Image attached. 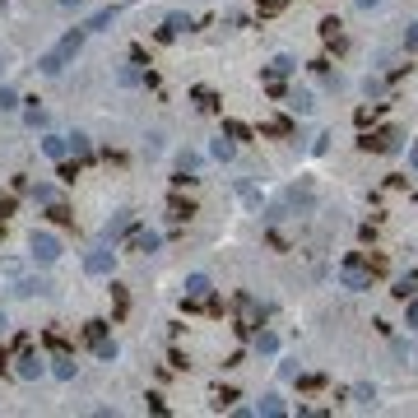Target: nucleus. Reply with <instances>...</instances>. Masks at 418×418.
<instances>
[{
    "label": "nucleus",
    "instance_id": "20e7f679",
    "mask_svg": "<svg viewBox=\"0 0 418 418\" xmlns=\"http://www.w3.org/2000/svg\"><path fill=\"white\" fill-rule=\"evenodd\" d=\"M400 144H404V135L395 130V125H386V130H376V135L358 139V149H363V154H400Z\"/></svg>",
    "mask_w": 418,
    "mask_h": 418
},
{
    "label": "nucleus",
    "instance_id": "72a5a7b5",
    "mask_svg": "<svg viewBox=\"0 0 418 418\" xmlns=\"http://www.w3.org/2000/svg\"><path fill=\"white\" fill-rule=\"evenodd\" d=\"M265 130H270V135H288V130H293V125L284 121V116H275V121H265Z\"/></svg>",
    "mask_w": 418,
    "mask_h": 418
},
{
    "label": "nucleus",
    "instance_id": "0eeeda50",
    "mask_svg": "<svg viewBox=\"0 0 418 418\" xmlns=\"http://www.w3.org/2000/svg\"><path fill=\"white\" fill-rule=\"evenodd\" d=\"M261 316H265V311L256 307L251 297H242V302H237V330H242V335H256V325H261Z\"/></svg>",
    "mask_w": 418,
    "mask_h": 418
},
{
    "label": "nucleus",
    "instance_id": "f257e3e1",
    "mask_svg": "<svg viewBox=\"0 0 418 418\" xmlns=\"http://www.w3.org/2000/svg\"><path fill=\"white\" fill-rule=\"evenodd\" d=\"M79 46H84V28H70V33L61 37V46H56V51L37 56V70H42V75H61L65 65L79 56Z\"/></svg>",
    "mask_w": 418,
    "mask_h": 418
},
{
    "label": "nucleus",
    "instance_id": "1a4fd4ad",
    "mask_svg": "<svg viewBox=\"0 0 418 418\" xmlns=\"http://www.w3.org/2000/svg\"><path fill=\"white\" fill-rule=\"evenodd\" d=\"M15 363H19V376H24V381H37V376H42V363H37V354H28V349H19V358H15Z\"/></svg>",
    "mask_w": 418,
    "mask_h": 418
},
{
    "label": "nucleus",
    "instance_id": "4c0bfd02",
    "mask_svg": "<svg viewBox=\"0 0 418 418\" xmlns=\"http://www.w3.org/2000/svg\"><path fill=\"white\" fill-rule=\"evenodd\" d=\"M42 121H46V112L37 107V103H33V107H28V125H33V130H37V125H42Z\"/></svg>",
    "mask_w": 418,
    "mask_h": 418
},
{
    "label": "nucleus",
    "instance_id": "6ab92c4d",
    "mask_svg": "<svg viewBox=\"0 0 418 418\" xmlns=\"http://www.w3.org/2000/svg\"><path fill=\"white\" fill-rule=\"evenodd\" d=\"M191 103H195L200 112H218V98H214V89H195V93H191Z\"/></svg>",
    "mask_w": 418,
    "mask_h": 418
},
{
    "label": "nucleus",
    "instance_id": "49530a36",
    "mask_svg": "<svg viewBox=\"0 0 418 418\" xmlns=\"http://www.w3.org/2000/svg\"><path fill=\"white\" fill-rule=\"evenodd\" d=\"M0 70H5V56H0Z\"/></svg>",
    "mask_w": 418,
    "mask_h": 418
},
{
    "label": "nucleus",
    "instance_id": "de8ad7c7",
    "mask_svg": "<svg viewBox=\"0 0 418 418\" xmlns=\"http://www.w3.org/2000/svg\"><path fill=\"white\" fill-rule=\"evenodd\" d=\"M0 363H5V358H0Z\"/></svg>",
    "mask_w": 418,
    "mask_h": 418
},
{
    "label": "nucleus",
    "instance_id": "58836bf2",
    "mask_svg": "<svg viewBox=\"0 0 418 418\" xmlns=\"http://www.w3.org/2000/svg\"><path fill=\"white\" fill-rule=\"evenodd\" d=\"M404 46H409V51H418V24H409V28H404Z\"/></svg>",
    "mask_w": 418,
    "mask_h": 418
},
{
    "label": "nucleus",
    "instance_id": "f3484780",
    "mask_svg": "<svg viewBox=\"0 0 418 418\" xmlns=\"http://www.w3.org/2000/svg\"><path fill=\"white\" fill-rule=\"evenodd\" d=\"M84 270L89 275H112V251H93L89 261H84Z\"/></svg>",
    "mask_w": 418,
    "mask_h": 418
},
{
    "label": "nucleus",
    "instance_id": "e433bc0d",
    "mask_svg": "<svg viewBox=\"0 0 418 418\" xmlns=\"http://www.w3.org/2000/svg\"><path fill=\"white\" fill-rule=\"evenodd\" d=\"M232 400H237V390H218V395H214V409H228Z\"/></svg>",
    "mask_w": 418,
    "mask_h": 418
},
{
    "label": "nucleus",
    "instance_id": "c756f323",
    "mask_svg": "<svg viewBox=\"0 0 418 418\" xmlns=\"http://www.w3.org/2000/svg\"><path fill=\"white\" fill-rule=\"evenodd\" d=\"M177 168H182V172H195V168H200V154L182 149V154H177Z\"/></svg>",
    "mask_w": 418,
    "mask_h": 418
},
{
    "label": "nucleus",
    "instance_id": "9d476101",
    "mask_svg": "<svg viewBox=\"0 0 418 418\" xmlns=\"http://www.w3.org/2000/svg\"><path fill=\"white\" fill-rule=\"evenodd\" d=\"M321 37H325V46L344 51V24H340V19H321Z\"/></svg>",
    "mask_w": 418,
    "mask_h": 418
},
{
    "label": "nucleus",
    "instance_id": "2eb2a0df",
    "mask_svg": "<svg viewBox=\"0 0 418 418\" xmlns=\"http://www.w3.org/2000/svg\"><path fill=\"white\" fill-rule=\"evenodd\" d=\"M191 214H195V204H191V200H182V195H172V200H168V218H172V223H186Z\"/></svg>",
    "mask_w": 418,
    "mask_h": 418
},
{
    "label": "nucleus",
    "instance_id": "79ce46f5",
    "mask_svg": "<svg viewBox=\"0 0 418 418\" xmlns=\"http://www.w3.org/2000/svg\"><path fill=\"white\" fill-rule=\"evenodd\" d=\"M404 325H414V330H418V293L409 297V321H404Z\"/></svg>",
    "mask_w": 418,
    "mask_h": 418
},
{
    "label": "nucleus",
    "instance_id": "a878e982",
    "mask_svg": "<svg viewBox=\"0 0 418 418\" xmlns=\"http://www.w3.org/2000/svg\"><path fill=\"white\" fill-rule=\"evenodd\" d=\"M223 135H228V139H251V125H242V121H223Z\"/></svg>",
    "mask_w": 418,
    "mask_h": 418
},
{
    "label": "nucleus",
    "instance_id": "cd10ccee",
    "mask_svg": "<svg viewBox=\"0 0 418 418\" xmlns=\"http://www.w3.org/2000/svg\"><path fill=\"white\" fill-rule=\"evenodd\" d=\"M381 89H386V79H381V75H367V79H363V93H367V98H381Z\"/></svg>",
    "mask_w": 418,
    "mask_h": 418
},
{
    "label": "nucleus",
    "instance_id": "37998d69",
    "mask_svg": "<svg viewBox=\"0 0 418 418\" xmlns=\"http://www.w3.org/2000/svg\"><path fill=\"white\" fill-rule=\"evenodd\" d=\"M409 168L418 172V139H414V149H409Z\"/></svg>",
    "mask_w": 418,
    "mask_h": 418
},
{
    "label": "nucleus",
    "instance_id": "6e6552de",
    "mask_svg": "<svg viewBox=\"0 0 418 418\" xmlns=\"http://www.w3.org/2000/svg\"><path fill=\"white\" fill-rule=\"evenodd\" d=\"M125 247L130 251H158V232L154 228H130L125 232Z\"/></svg>",
    "mask_w": 418,
    "mask_h": 418
},
{
    "label": "nucleus",
    "instance_id": "39448f33",
    "mask_svg": "<svg viewBox=\"0 0 418 418\" xmlns=\"http://www.w3.org/2000/svg\"><path fill=\"white\" fill-rule=\"evenodd\" d=\"M28 251H33V261L51 265L56 256H61V237H51V232H33V237H28Z\"/></svg>",
    "mask_w": 418,
    "mask_h": 418
},
{
    "label": "nucleus",
    "instance_id": "ddd939ff",
    "mask_svg": "<svg viewBox=\"0 0 418 418\" xmlns=\"http://www.w3.org/2000/svg\"><path fill=\"white\" fill-rule=\"evenodd\" d=\"M284 98H288V107H293L297 116H302V112H311V107H316V98H311V89H293V93H284Z\"/></svg>",
    "mask_w": 418,
    "mask_h": 418
},
{
    "label": "nucleus",
    "instance_id": "ea45409f",
    "mask_svg": "<svg viewBox=\"0 0 418 418\" xmlns=\"http://www.w3.org/2000/svg\"><path fill=\"white\" fill-rule=\"evenodd\" d=\"M279 10H284V0H261V15H265V19L279 15Z\"/></svg>",
    "mask_w": 418,
    "mask_h": 418
},
{
    "label": "nucleus",
    "instance_id": "a19ab883",
    "mask_svg": "<svg viewBox=\"0 0 418 418\" xmlns=\"http://www.w3.org/2000/svg\"><path fill=\"white\" fill-rule=\"evenodd\" d=\"M376 112H381V107H376V103H372V107H358V125H367L372 116H376Z\"/></svg>",
    "mask_w": 418,
    "mask_h": 418
},
{
    "label": "nucleus",
    "instance_id": "b1692460",
    "mask_svg": "<svg viewBox=\"0 0 418 418\" xmlns=\"http://www.w3.org/2000/svg\"><path fill=\"white\" fill-rule=\"evenodd\" d=\"M209 154H214V158H223V163H228V158L237 154V144H232V139H223V135H218L214 144H209Z\"/></svg>",
    "mask_w": 418,
    "mask_h": 418
},
{
    "label": "nucleus",
    "instance_id": "c85d7f7f",
    "mask_svg": "<svg viewBox=\"0 0 418 418\" xmlns=\"http://www.w3.org/2000/svg\"><path fill=\"white\" fill-rule=\"evenodd\" d=\"M256 349H261V354H275V349H279V340L270 335V330H256Z\"/></svg>",
    "mask_w": 418,
    "mask_h": 418
},
{
    "label": "nucleus",
    "instance_id": "f704fd0d",
    "mask_svg": "<svg viewBox=\"0 0 418 418\" xmlns=\"http://www.w3.org/2000/svg\"><path fill=\"white\" fill-rule=\"evenodd\" d=\"M116 79H121V84H139V79H144V75H139L135 65H121V75H116Z\"/></svg>",
    "mask_w": 418,
    "mask_h": 418
},
{
    "label": "nucleus",
    "instance_id": "aec40b11",
    "mask_svg": "<svg viewBox=\"0 0 418 418\" xmlns=\"http://www.w3.org/2000/svg\"><path fill=\"white\" fill-rule=\"evenodd\" d=\"M256 414L279 418V414H284V395H261V409H256Z\"/></svg>",
    "mask_w": 418,
    "mask_h": 418
},
{
    "label": "nucleus",
    "instance_id": "c9c22d12",
    "mask_svg": "<svg viewBox=\"0 0 418 418\" xmlns=\"http://www.w3.org/2000/svg\"><path fill=\"white\" fill-rule=\"evenodd\" d=\"M297 386H302V390H321L325 376H297Z\"/></svg>",
    "mask_w": 418,
    "mask_h": 418
},
{
    "label": "nucleus",
    "instance_id": "412c9836",
    "mask_svg": "<svg viewBox=\"0 0 418 418\" xmlns=\"http://www.w3.org/2000/svg\"><path fill=\"white\" fill-rule=\"evenodd\" d=\"M112 19H116V10H112V5H107V10H98V15H93L89 24H84V33H98V28H107Z\"/></svg>",
    "mask_w": 418,
    "mask_h": 418
},
{
    "label": "nucleus",
    "instance_id": "4468645a",
    "mask_svg": "<svg viewBox=\"0 0 418 418\" xmlns=\"http://www.w3.org/2000/svg\"><path fill=\"white\" fill-rule=\"evenodd\" d=\"M311 200H316L311 182H302V186H293V191H288V204H293V209H311Z\"/></svg>",
    "mask_w": 418,
    "mask_h": 418
},
{
    "label": "nucleus",
    "instance_id": "bb28decb",
    "mask_svg": "<svg viewBox=\"0 0 418 418\" xmlns=\"http://www.w3.org/2000/svg\"><path fill=\"white\" fill-rule=\"evenodd\" d=\"M15 293H19V297H33V293H46V284H42V279H24V284H19Z\"/></svg>",
    "mask_w": 418,
    "mask_h": 418
},
{
    "label": "nucleus",
    "instance_id": "c03bdc74",
    "mask_svg": "<svg viewBox=\"0 0 418 418\" xmlns=\"http://www.w3.org/2000/svg\"><path fill=\"white\" fill-rule=\"evenodd\" d=\"M358 5H363V10H372V5H376V0H358Z\"/></svg>",
    "mask_w": 418,
    "mask_h": 418
},
{
    "label": "nucleus",
    "instance_id": "f8f14e48",
    "mask_svg": "<svg viewBox=\"0 0 418 418\" xmlns=\"http://www.w3.org/2000/svg\"><path fill=\"white\" fill-rule=\"evenodd\" d=\"M390 293L400 297V302H409V297L418 293V270H409V275H400V279H395V288H390Z\"/></svg>",
    "mask_w": 418,
    "mask_h": 418
},
{
    "label": "nucleus",
    "instance_id": "7c9ffc66",
    "mask_svg": "<svg viewBox=\"0 0 418 418\" xmlns=\"http://www.w3.org/2000/svg\"><path fill=\"white\" fill-rule=\"evenodd\" d=\"M19 107V93L15 89H0V112H15Z\"/></svg>",
    "mask_w": 418,
    "mask_h": 418
},
{
    "label": "nucleus",
    "instance_id": "473e14b6",
    "mask_svg": "<svg viewBox=\"0 0 418 418\" xmlns=\"http://www.w3.org/2000/svg\"><path fill=\"white\" fill-rule=\"evenodd\" d=\"M93 354L103 358V363H112V358H116V344H112V340H103V344H93Z\"/></svg>",
    "mask_w": 418,
    "mask_h": 418
},
{
    "label": "nucleus",
    "instance_id": "7ed1b4c3",
    "mask_svg": "<svg viewBox=\"0 0 418 418\" xmlns=\"http://www.w3.org/2000/svg\"><path fill=\"white\" fill-rule=\"evenodd\" d=\"M182 302H186L191 311H200V307H204V311H214V307H218V302H214V284H209L204 275H191V279H186Z\"/></svg>",
    "mask_w": 418,
    "mask_h": 418
},
{
    "label": "nucleus",
    "instance_id": "4be33fe9",
    "mask_svg": "<svg viewBox=\"0 0 418 418\" xmlns=\"http://www.w3.org/2000/svg\"><path fill=\"white\" fill-rule=\"evenodd\" d=\"M354 404H358V409H372V404H376V390H372L367 381H363V386H354Z\"/></svg>",
    "mask_w": 418,
    "mask_h": 418
},
{
    "label": "nucleus",
    "instance_id": "393cba45",
    "mask_svg": "<svg viewBox=\"0 0 418 418\" xmlns=\"http://www.w3.org/2000/svg\"><path fill=\"white\" fill-rule=\"evenodd\" d=\"M33 200H37V204H56V186L37 182V186H33Z\"/></svg>",
    "mask_w": 418,
    "mask_h": 418
},
{
    "label": "nucleus",
    "instance_id": "5701e85b",
    "mask_svg": "<svg viewBox=\"0 0 418 418\" xmlns=\"http://www.w3.org/2000/svg\"><path fill=\"white\" fill-rule=\"evenodd\" d=\"M84 340L103 344V340H107V321H89V325H84Z\"/></svg>",
    "mask_w": 418,
    "mask_h": 418
},
{
    "label": "nucleus",
    "instance_id": "2f4dec72",
    "mask_svg": "<svg viewBox=\"0 0 418 418\" xmlns=\"http://www.w3.org/2000/svg\"><path fill=\"white\" fill-rule=\"evenodd\" d=\"M70 154H75V158L89 154V135H70Z\"/></svg>",
    "mask_w": 418,
    "mask_h": 418
},
{
    "label": "nucleus",
    "instance_id": "a211bd4d",
    "mask_svg": "<svg viewBox=\"0 0 418 418\" xmlns=\"http://www.w3.org/2000/svg\"><path fill=\"white\" fill-rule=\"evenodd\" d=\"M51 372H56L61 381H70V376H75V358L65 354V349H56V358H51Z\"/></svg>",
    "mask_w": 418,
    "mask_h": 418
},
{
    "label": "nucleus",
    "instance_id": "a18cd8bd",
    "mask_svg": "<svg viewBox=\"0 0 418 418\" xmlns=\"http://www.w3.org/2000/svg\"><path fill=\"white\" fill-rule=\"evenodd\" d=\"M0 335H5V311H0Z\"/></svg>",
    "mask_w": 418,
    "mask_h": 418
},
{
    "label": "nucleus",
    "instance_id": "9b49d317",
    "mask_svg": "<svg viewBox=\"0 0 418 418\" xmlns=\"http://www.w3.org/2000/svg\"><path fill=\"white\" fill-rule=\"evenodd\" d=\"M186 28H195L186 15H168V19H163V28H158V37H163V42H172V37H177V33H186Z\"/></svg>",
    "mask_w": 418,
    "mask_h": 418
},
{
    "label": "nucleus",
    "instance_id": "dca6fc26",
    "mask_svg": "<svg viewBox=\"0 0 418 418\" xmlns=\"http://www.w3.org/2000/svg\"><path fill=\"white\" fill-rule=\"evenodd\" d=\"M42 154H46V158H56V163H61V158L70 154V139H61V135H46V139H42Z\"/></svg>",
    "mask_w": 418,
    "mask_h": 418
},
{
    "label": "nucleus",
    "instance_id": "423d86ee",
    "mask_svg": "<svg viewBox=\"0 0 418 418\" xmlns=\"http://www.w3.org/2000/svg\"><path fill=\"white\" fill-rule=\"evenodd\" d=\"M130 228H135V214H130V209H116V214L107 218V228H103V242H112V247H116Z\"/></svg>",
    "mask_w": 418,
    "mask_h": 418
},
{
    "label": "nucleus",
    "instance_id": "f03ea898",
    "mask_svg": "<svg viewBox=\"0 0 418 418\" xmlns=\"http://www.w3.org/2000/svg\"><path fill=\"white\" fill-rule=\"evenodd\" d=\"M376 256H344L340 261V284L344 288H354V293H363V288H372V275H376Z\"/></svg>",
    "mask_w": 418,
    "mask_h": 418
}]
</instances>
